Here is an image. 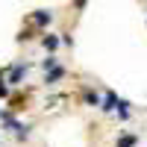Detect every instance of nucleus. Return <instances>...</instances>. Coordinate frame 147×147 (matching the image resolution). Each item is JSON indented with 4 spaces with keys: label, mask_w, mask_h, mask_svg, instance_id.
<instances>
[{
    "label": "nucleus",
    "mask_w": 147,
    "mask_h": 147,
    "mask_svg": "<svg viewBox=\"0 0 147 147\" xmlns=\"http://www.w3.org/2000/svg\"><path fill=\"white\" fill-rule=\"evenodd\" d=\"M50 21V12H35V24H47Z\"/></svg>",
    "instance_id": "nucleus-1"
},
{
    "label": "nucleus",
    "mask_w": 147,
    "mask_h": 147,
    "mask_svg": "<svg viewBox=\"0 0 147 147\" xmlns=\"http://www.w3.org/2000/svg\"><path fill=\"white\" fill-rule=\"evenodd\" d=\"M132 144H136V138H121L118 141V147H132Z\"/></svg>",
    "instance_id": "nucleus-2"
}]
</instances>
